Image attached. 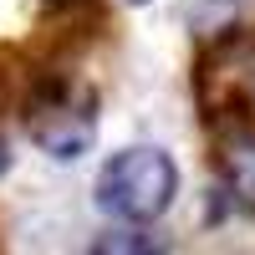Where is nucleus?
<instances>
[{
    "instance_id": "obj_4",
    "label": "nucleus",
    "mask_w": 255,
    "mask_h": 255,
    "mask_svg": "<svg viewBox=\"0 0 255 255\" xmlns=\"http://www.w3.org/2000/svg\"><path fill=\"white\" fill-rule=\"evenodd\" d=\"M87 255H168V245L143 225H118V230H102Z\"/></svg>"
},
{
    "instance_id": "obj_2",
    "label": "nucleus",
    "mask_w": 255,
    "mask_h": 255,
    "mask_svg": "<svg viewBox=\"0 0 255 255\" xmlns=\"http://www.w3.org/2000/svg\"><path fill=\"white\" fill-rule=\"evenodd\" d=\"M97 133V102L87 87L56 82L31 102V138L46 148L51 158H77Z\"/></svg>"
},
{
    "instance_id": "obj_1",
    "label": "nucleus",
    "mask_w": 255,
    "mask_h": 255,
    "mask_svg": "<svg viewBox=\"0 0 255 255\" xmlns=\"http://www.w3.org/2000/svg\"><path fill=\"white\" fill-rule=\"evenodd\" d=\"M179 194V168L163 148H123L97 174V204L123 225L158 220Z\"/></svg>"
},
{
    "instance_id": "obj_3",
    "label": "nucleus",
    "mask_w": 255,
    "mask_h": 255,
    "mask_svg": "<svg viewBox=\"0 0 255 255\" xmlns=\"http://www.w3.org/2000/svg\"><path fill=\"white\" fill-rule=\"evenodd\" d=\"M220 168H225L230 194L255 209V128H235V133H225V143H220Z\"/></svg>"
}]
</instances>
